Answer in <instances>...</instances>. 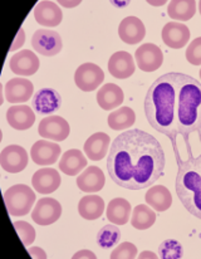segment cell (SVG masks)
Listing matches in <instances>:
<instances>
[{
	"label": "cell",
	"instance_id": "6da1fadb",
	"mask_svg": "<svg viewBox=\"0 0 201 259\" xmlns=\"http://www.w3.org/2000/svg\"><path fill=\"white\" fill-rule=\"evenodd\" d=\"M148 123L172 140L201 130V83L194 77L179 72L162 74L148 88L145 98Z\"/></svg>",
	"mask_w": 201,
	"mask_h": 259
},
{
	"label": "cell",
	"instance_id": "7a4b0ae2",
	"mask_svg": "<svg viewBox=\"0 0 201 259\" xmlns=\"http://www.w3.org/2000/svg\"><path fill=\"white\" fill-rule=\"evenodd\" d=\"M166 164L165 151L155 136L140 128L127 130L111 145L107 170L121 188L141 190L162 176Z\"/></svg>",
	"mask_w": 201,
	"mask_h": 259
},
{
	"label": "cell",
	"instance_id": "3957f363",
	"mask_svg": "<svg viewBox=\"0 0 201 259\" xmlns=\"http://www.w3.org/2000/svg\"><path fill=\"white\" fill-rule=\"evenodd\" d=\"M200 141L201 132L199 131ZM187 144V156L186 160L180 159L177 147L175 149V155L177 159V170L176 176V194L184 208L189 211L191 215L201 219V154L199 156H194Z\"/></svg>",
	"mask_w": 201,
	"mask_h": 259
},
{
	"label": "cell",
	"instance_id": "277c9868",
	"mask_svg": "<svg viewBox=\"0 0 201 259\" xmlns=\"http://www.w3.org/2000/svg\"><path fill=\"white\" fill-rule=\"evenodd\" d=\"M7 210L13 217L27 215L33 208L35 194L28 185L18 184L13 185L4 193Z\"/></svg>",
	"mask_w": 201,
	"mask_h": 259
},
{
	"label": "cell",
	"instance_id": "5b68a950",
	"mask_svg": "<svg viewBox=\"0 0 201 259\" xmlns=\"http://www.w3.org/2000/svg\"><path fill=\"white\" fill-rule=\"evenodd\" d=\"M105 81V72L94 63H84L77 68L74 73V82L83 92H92Z\"/></svg>",
	"mask_w": 201,
	"mask_h": 259
},
{
	"label": "cell",
	"instance_id": "8992f818",
	"mask_svg": "<svg viewBox=\"0 0 201 259\" xmlns=\"http://www.w3.org/2000/svg\"><path fill=\"white\" fill-rule=\"evenodd\" d=\"M32 46L42 56L53 57L62 51L63 42L61 35L54 30L39 29L33 34Z\"/></svg>",
	"mask_w": 201,
	"mask_h": 259
},
{
	"label": "cell",
	"instance_id": "52a82bcc",
	"mask_svg": "<svg viewBox=\"0 0 201 259\" xmlns=\"http://www.w3.org/2000/svg\"><path fill=\"white\" fill-rule=\"evenodd\" d=\"M0 165L7 172H22L28 165V154L19 145L7 146L0 154Z\"/></svg>",
	"mask_w": 201,
	"mask_h": 259
},
{
	"label": "cell",
	"instance_id": "ba28073f",
	"mask_svg": "<svg viewBox=\"0 0 201 259\" xmlns=\"http://www.w3.org/2000/svg\"><path fill=\"white\" fill-rule=\"evenodd\" d=\"M136 61L137 66L143 72H155L164 63V54L162 51L152 43L142 44L140 48L136 49Z\"/></svg>",
	"mask_w": 201,
	"mask_h": 259
},
{
	"label": "cell",
	"instance_id": "9c48e42d",
	"mask_svg": "<svg viewBox=\"0 0 201 259\" xmlns=\"http://www.w3.org/2000/svg\"><path fill=\"white\" fill-rule=\"evenodd\" d=\"M62 215V205L53 198H43L38 200L32 218L38 225H51Z\"/></svg>",
	"mask_w": 201,
	"mask_h": 259
},
{
	"label": "cell",
	"instance_id": "30bf717a",
	"mask_svg": "<svg viewBox=\"0 0 201 259\" xmlns=\"http://www.w3.org/2000/svg\"><path fill=\"white\" fill-rule=\"evenodd\" d=\"M68 122L61 116H49L40 121L38 126V132L42 137L54 141H63L69 136Z\"/></svg>",
	"mask_w": 201,
	"mask_h": 259
},
{
	"label": "cell",
	"instance_id": "8fae6325",
	"mask_svg": "<svg viewBox=\"0 0 201 259\" xmlns=\"http://www.w3.org/2000/svg\"><path fill=\"white\" fill-rule=\"evenodd\" d=\"M135 62L128 52H116L108 59V71L111 76L118 79L130 78L135 73Z\"/></svg>",
	"mask_w": 201,
	"mask_h": 259
},
{
	"label": "cell",
	"instance_id": "7c38bea8",
	"mask_svg": "<svg viewBox=\"0 0 201 259\" xmlns=\"http://www.w3.org/2000/svg\"><path fill=\"white\" fill-rule=\"evenodd\" d=\"M59 155H61V146L47 140L37 141L30 150L32 160L40 166L56 164L57 160L59 159Z\"/></svg>",
	"mask_w": 201,
	"mask_h": 259
},
{
	"label": "cell",
	"instance_id": "4fadbf2b",
	"mask_svg": "<svg viewBox=\"0 0 201 259\" xmlns=\"http://www.w3.org/2000/svg\"><path fill=\"white\" fill-rule=\"evenodd\" d=\"M9 66L13 73L19 76H32L39 69V59L32 51L24 49L10 58Z\"/></svg>",
	"mask_w": 201,
	"mask_h": 259
},
{
	"label": "cell",
	"instance_id": "5bb4252c",
	"mask_svg": "<svg viewBox=\"0 0 201 259\" xmlns=\"http://www.w3.org/2000/svg\"><path fill=\"white\" fill-rule=\"evenodd\" d=\"M34 86L29 79L13 78L7 82L4 87V95L8 102L22 103L27 102L33 96Z\"/></svg>",
	"mask_w": 201,
	"mask_h": 259
},
{
	"label": "cell",
	"instance_id": "9a60e30c",
	"mask_svg": "<svg viewBox=\"0 0 201 259\" xmlns=\"http://www.w3.org/2000/svg\"><path fill=\"white\" fill-rule=\"evenodd\" d=\"M190 39V30L185 24L179 22H170L162 29V40L172 49L185 47Z\"/></svg>",
	"mask_w": 201,
	"mask_h": 259
},
{
	"label": "cell",
	"instance_id": "2e32d148",
	"mask_svg": "<svg viewBox=\"0 0 201 259\" xmlns=\"http://www.w3.org/2000/svg\"><path fill=\"white\" fill-rule=\"evenodd\" d=\"M62 105V97L57 91L52 88H43L34 95L32 100V106L38 113L49 115L54 111L59 110Z\"/></svg>",
	"mask_w": 201,
	"mask_h": 259
},
{
	"label": "cell",
	"instance_id": "e0dca14e",
	"mask_svg": "<svg viewBox=\"0 0 201 259\" xmlns=\"http://www.w3.org/2000/svg\"><path fill=\"white\" fill-rule=\"evenodd\" d=\"M118 35L122 42L127 44H137L145 38V25L138 18L127 17L118 25Z\"/></svg>",
	"mask_w": 201,
	"mask_h": 259
},
{
	"label": "cell",
	"instance_id": "ac0fdd59",
	"mask_svg": "<svg viewBox=\"0 0 201 259\" xmlns=\"http://www.w3.org/2000/svg\"><path fill=\"white\" fill-rule=\"evenodd\" d=\"M34 18L43 27H57L63 20L62 9L54 2H40L34 8Z\"/></svg>",
	"mask_w": 201,
	"mask_h": 259
},
{
	"label": "cell",
	"instance_id": "d6986e66",
	"mask_svg": "<svg viewBox=\"0 0 201 259\" xmlns=\"http://www.w3.org/2000/svg\"><path fill=\"white\" fill-rule=\"evenodd\" d=\"M62 179L59 172L54 169H40L35 171L32 178V184L34 190L40 194H51L58 190L61 186Z\"/></svg>",
	"mask_w": 201,
	"mask_h": 259
},
{
	"label": "cell",
	"instance_id": "ffe728a7",
	"mask_svg": "<svg viewBox=\"0 0 201 259\" xmlns=\"http://www.w3.org/2000/svg\"><path fill=\"white\" fill-rule=\"evenodd\" d=\"M7 120L13 128L25 131L34 125L35 113L29 106H12L7 111Z\"/></svg>",
	"mask_w": 201,
	"mask_h": 259
},
{
	"label": "cell",
	"instance_id": "44dd1931",
	"mask_svg": "<svg viewBox=\"0 0 201 259\" xmlns=\"http://www.w3.org/2000/svg\"><path fill=\"white\" fill-rule=\"evenodd\" d=\"M105 174L97 166H89L77 178V186L84 193L100 191L105 186Z\"/></svg>",
	"mask_w": 201,
	"mask_h": 259
},
{
	"label": "cell",
	"instance_id": "7402d4cb",
	"mask_svg": "<svg viewBox=\"0 0 201 259\" xmlns=\"http://www.w3.org/2000/svg\"><path fill=\"white\" fill-rule=\"evenodd\" d=\"M123 100H125L123 91L115 83L105 84L97 92V103L105 111L115 110L116 107L122 105Z\"/></svg>",
	"mask_w": 201,
	"mask_h": 259
},
{
	"label": "cell",
	"instance_id": "603a6c76",
	"mask_svg": "<svg viewBox=\"0 0 201 259\" xmlns=\"http://www.w3.org/2000/svg\"><path fill=\"white\" fill-rule=\"evenodd\" d=\"M110 144L111 140L107 134L96 132L91 137H88V140L84 144V152L88 156V159L93 160V161H99L107 155Z\"/></svg>",
	"mask_w": 201,
	"mask_h": 259
},
{
	"label": "cell",
	"instance_id": "cb8c5ba5",
	"mask_svg": "<svg viewBox=\"0 0 201 259\" xmlns=\"http://www.w3.org/2000/svg\"><path fill=\"white\" fill-rule=\"evenodd\" d=\"M87 166V159L79 150H68L62 156L59 162V170L66 175L76 176L78 175L84 167Z\"/></svg>",
	"mask_w": 201,
	"mask_h": 259
},
{
	"label": "cell",
	"instance_id": "d4e9b609",
	"mask_svg": "<svg viewBox=\"0 0 201 259\" xmlns=\"http://www.w3.org/2000/svg\"><path fill=\"white\" fill-rule=\"evenodd\" d=\"M106 214H107V219L112 224L125 225L130 220L131 204L123 198H116L110 201Z\"/></svg>",
	"mask_w": 201,
	"mask_h": 259
},
{
	"label": "cell",
	"instance_id": "484cf974",
	"mask_svg": "<svg viewBox=\"0 0 201 259\" xmlns=\"http://www.w3.org/2000/svg\"><path fill=\"white\" fill-rule=\"evenodd\" d=\"M146 203L157 211H166L172 204V196L169 189L164 185H155L145 195Z\"/></svg>",
	"mask_w": 201,
	"mask_h": 259
},
{
	"label": "cell",
	"instance_id": "4316f807",
	"mask_svg": "<svg viewBox=\"0 0 201 259\" xmlns=\"http://www.w3.org/2000/svg\"><path fill=\"white\" fill-rule=\"evenodd\" d=\"M105 211V201L98 195H87L78 203V213L86 220H96Z\"/></svg>",
	"mask_w": 201,
	"mask_h": 259
},
{
	"label": "cell",
	"instance_id": "83f0119b",
	"mask_svg": "<svg viewBox=\"0 0 201 259\" xmlns=\"http://www.w3.org/2000/svg\"><path fill=\"white\" fill-rule=\"evenodd\" d=\"M196 13V2L194 0H174L169 4L167 14L171 19L186 22Z\"/></svg>",
	"mask_w": 201,
	"mask_h": 259
},
{
	"label": "cell",
	"instance_id": "f1b7e54d",
	"mask_svg": "<svg viewBox=\"0 0 201 259\" xmlns=\"http://www.w3.org/2000/svg\"><path fill=\"white\" fill-rule=\"evenodd\" d=\"M135 121L136 113L130 107H121L120 110L113 111L107 118L108 126L112 130H115V131L130 128L131 126H133Z\"/></svg>",
	"mask_w": 201,
	"mask_h": 259
},
{
	"label": "cell",
	"instance_id": "f546056e",
	"mask_svg": "<svg viewBox=\"0 0 201 259\" xmlns=\"http://www.w3.org/2000/svg\"><path fill=\"white\" fill-rule=\"evenodd\" d=\"M156 222V214L154 210H151V208H148L147 205H137L133 209L132 213V219H131V224L133 228L140 230H146L148 228H151L152 225Z\"/></svg>",
	"mask_w": 201,
	"mask_h": 259
},
{
	"label": "cell",
	"instance_id": "4dcf8cb0",
	"mask_svg": "<svg viewBox=\"0 0 201 259\" xmlns=\"http://www.w3.org/2000/svg\"><path fill=\"white\" fill-rule=\"evenodd\" d=\"M121 239V232L117 227L112 224L105 225L97 234V244L103 249H111Z\"/></svg>",
	"mask_w": 201,
	"mask_h": 259
},
{
	"label": "cell",
	"instance_id": "1f68e13d",
	"mask_svg": "<svg viewBox=\"0 0 201 259\" xmlns=\"http://www.w3.org/2000/svg\"><path fill=\"white\" fill-rule=\"evenodd\" d=\"M160 257L164 259H179L182 257V245L177 240H165L160 245Z\"/></svg>",
	"mask_w": 201,
	"mask_h": 259
},
{
	"label": "cell",
	"instance_id": "d6a6232c",
	"mask_svg": "<svg viewBox=\"0 0 201 259\" xmlns=\"http://www.w3.org/2000/svg\"><path fill=\"white\" fill-rule=\"evenodd\" d=\"M14 228L17 230L18 235H19L20 240L25 247H29L33 242L35 240V230L29 223L27 222H15Z\"/></svg>",
	"mask_w": 201,
	"mask_h": 259
},
{
	"label": "cell",
	"instance_id": "836d02e7",
	"mask_svg": "<svg viewBox=\"0 0 201 259\" xmlns=\"http://www.w3.org/2000/svg\"><path fill=\"white\" fill-rule=\"evenodd\" d=\"M136 257H137V248L130 242L122 243L111 253L112 259H133Z\"/></svg>",
	"mask_w": 201,
	"mask_h": 259
},
{
	"label": "cell",
	"instance_id": "e575fe53",
	"mask_svg": "<svg viewBox=\"0 0 201 259\" xmlns=\"http://www.w3.org/2000/svg\"><path fill=\"white\" fill-rule=\"evenodd\" d=\"M186 59L192 66H200L201 64V37L192 40L190 46L187 47Z\"/></svg>",
	"mask_w": 201,
	"mask_h": 259
},
{
	"label": "cell",
	"instance_id": "d590c367",
	"mask_svg": "<svg viewBox=\"0 0 201 259\" xmlns=\"http://www.w3.org/2000/svg\"><path fill=\"white\" fill-rule=\"evenodd\" d=\"M25 42V33L24 30H23V28H20L19 30H18V34L17 37H15V40L14 43L12 44V47H10V51H17V49H19L20 47H23V44Z\"/></svg>",
	"mask_w": 201,
	"mask_h": 259
},
{
	"label": "cell",
	"instance_id": "8d00e7d4",
	"mask_svg": "<svg viewBox=\"0 0 201 259\" xmlns=\"http://www.w3.org/2000/svg\"><path fill=\"white\" fill-rule=\"evenodd\" d=\"M30 257L33 258H47V254L44 253V250L39 247H32L29 249Z\"/></svg>",
	"mask_w": 201,
	"mask_h": 259
},
{
	"label": "cell",
	"instance_id": "74e56055",
	"mask_svg": "<svg viewBox=\"0 0 201 259\" xmlns=\"http://www.w3.org/2000/svg\"><path fill=\"white\" fill-rule=\"evenodd\" d=\"M73 258H96V254L94 253H92L91 250H87V249H83V250H79L78 253H76V254L73 255Z\"/></svg>",
	"mask_w": 201,
	"mask_h": 259
},
{
	"label": "cell",
	"instance_id": "f35d334b",
	"mask_svg": "<svg viewBox=\"0 0 201 259\" xmlns=\"http://www.w3.org/2000/svg\"><path fill=\"white\" fill-rule=\"evenodd\" d=\"M140 258H157V255L152 252H143L140 254Z\"/></svg>",
	"mask_w": 201,
	"mask_h": 259
},
{
	"label": "cell",
	"instance_id": "ab89813d",
	"mask_svg": "<svg viewBox=\"0 0 201 259\" xmlns=\"http://www.w3.org/2000/svg\"><path fill=\"white\" fill-rule=\"evenodd\" d=\"M62 5H66V7H74V5L79 4V2H74V3H67V2H62Z\"/></svg>",
	"mask_w": 201,
	"mask_h": 259
},
{
	"label": "cell",
	"instance_id": "60d3db41",
	"mask_svg": "<svg viewBox=\"0 0 201 259\" xmlns=\"http://www.w3.org/2000/svg\"><path fill=\"white\" fill-rule=\"evenodd\" d=\"M165 3H166V2H161V3H151V2H150V4H154V5H164Z\"/></svg>",
	"mask_w": 201,
	"mask_h": 259
},
{
	"label": "cell",
	"instance_id": "b9f144b4",
	"mask_svg": "<svg viewBox=\"0 0 201 259\" xmlns=\"http://www.w3.org/2000/svg\"><path fill=\"white\" fill-rule=\"evenodd\" d=\"M199 10H200V14H201V2L199 3Z\"/></svg>",
	"mask_w": 201,
	"mask_h": 259
},
{
	"label": "cell",
	"instance_id": "7bdbcfd3",
	"mask_svg": "<svg viewBox=\"0 0 201 259\" xmlns=\"http://www.w3.org/2000/svg\"><path fill=\"white\" fill-rule=\"evenodd\" d=\"M200 78H201V69H200Z\"/></svg>",
	"mask_w": 201,
	"mask_h": 259
}]
</instances>
